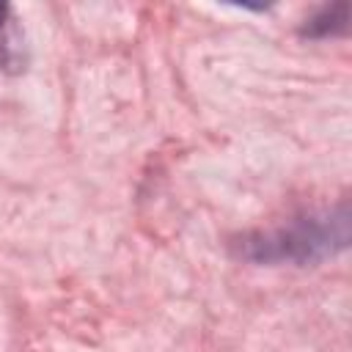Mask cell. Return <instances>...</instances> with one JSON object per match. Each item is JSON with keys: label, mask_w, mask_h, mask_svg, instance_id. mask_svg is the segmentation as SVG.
<instances>
[{"label": "cell", "mask_w": 352, "mask_h": 352, "mask_svg": "<svg viewBox=\"0 0 352 352\" xmlns=\"http://www.w3.org/2000/svg\"><path fill=\"white\" fill-rule=\"evenodd\" d=\"M6 14H8V8L0 3V25H3V19H6Z\"/></svg>", "instance_id": "1"}]
</instances>
